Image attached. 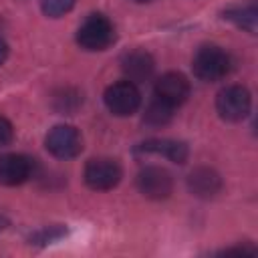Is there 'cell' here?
Returning a JSON list of instances; mask_svg holds the SVG:
<instances>
[{"label":"cell","instance_id":"cell-1","mask_svg":"<svg viewBox=\"0 0 258 258\" xmlns=\"http://www.w3.org/2000/svg\"><path fill=\"white\" fill-rule=\"evenodd\" d=\"M191 69L200 81L216 83V81L230 75L232 56L220 46H202L194 56Z\"/></svg>","mask_w":258,"mask_h":258},{"label":"cell","instance_id":"cell-2","mask_svg":"<svg viewBox=\"0 0 258 258\" xmlns=\"http://www.w3.org/2000/svg\"><path fill=\"white\" fill-rule=\"evenodd\" d=\"M115 40V28L103 14H89L77 30V42L85 50H105Z\"/></svg>","mask_w":258,"mask_h":258},{"label":"cell","instance_id":"cell-3","mask_svg":"<svg viewBox=\"0 0 258 258\" xmlns=\"http://www.w3.org/2000/svg\"><path fill=\"white\" fill-rule=\"evenodd\" d=\"M252 107V97L242 85H228L216 97V111L224 121H242Z\"/></svg>","mask_w":258,"mask_h":258},{"label":"cell","instance_id":"cell-4","mask_svg":"<svg viewBox=\"0 0 258 258\" xmlns=\"http://www.w3.org/2000/svg\"><path fill=\"white\" fill-rule=\"evenodd\" d=\"M103 99H105L107 109L117 117L133 115L141 105V93H139L137 85L127 81V79L109 85Z\"/></svg>","mask_w":258,"mask_h":258},{"label":"cell","instance_id":"cell-5","mask_svg":"<svg viewBox=\"0 0 258 258\" xmlns=\"http://www.w3.org/2000/svg\"><path fill=\"white\" fill-rule=\"evenodd\" d=\"M44 145L50 155L58 159H73L83 151V137L71 125H56L46 133Z\"/></svg>","mask_w":258,"mask_h":258},{"label":"cell","instance_id":"cell-6","mask_svg":"<svg viewBox=\"0 0 258 258\" xmlns=\"http://www.w3.org/2000/svg\"><path fill=\"white\" fill-rule=\"evenodd\" d=\"M121 181V167L115 159L97 157L85 165V183L91 189L107 191L113 189Z\"/></svg>","mask_w":258,"mask_h":258},{"label":"cell","instance_id":"cell-7","mask_svg":"<svg viewBox=\"0 0 258 258\" xmlns=\"http://www.w3.org/2000/svg\"><path fill=\"white\" fill-rule=\"evenodd\" d=\"M137 189L149 200H165L173 189V179L167 169L147 165L137 173Z\"/></svg>","mask_w":258,"mask_h":258},{"label":"cell","instance_id":"cell-8","mask_svg":"<svg viewBox=\"0 0 258 258\" xmlns=\"http://www.w3.org/2000/svg\"><path fill=\"white\" fill-rule=\"evenodd\" d=\"M189 97V81L181 73H165L155 81V99L169 107H179Z\"/></svg>","mask_w":258,"mask_h":258},{"label":"cell","instance_id":"cell-9","mask_svg":"<svg viewBox=\"0 0 258 258\" xmlns=\"http://www.w3.org/2000/svg\"><path fill=\"white\" fill-rule=\"evenodd\" d=\"M34 161L22 153H4L0 155V183L2 185H20L32 177Z\"/></svg>","mask_w":258,"mask_h":258},{"label":"cell","instance_id":"cell-10","mask_svg":"<svg viewBox=\"0 0 258 258\" xmlns=\"http://www.w3.org/2000/svg\"><path fill=\"white\" fill-rule=\"evenodd\" d=\"M153 69H155V62H153L151 54L141 48H133V50L125 52L121 58V71L125 73L127 81H131V83L147 81L153 75Z\"/></svg>","mask_w":258,"mask_h":258},{"label":"cell","instance_id":"cell-11","mask_svg":"<svg viewBox=\"0 0 258 258\" xmlns=\"http://www.w3.org/2000/svg\"><path fill=\"white\" fill-rule=\"evenodd\" d=\"M187 185H189L191 194H196L198 198H212L222 189V179L214 169L198 167L189 173Z\"/></svg>","mask_w":258,"mask_h":258},{"label":"cell","instance_id":"cell-12","mask_svg":"<svg viewBox=\"0 0 258 258\" xmlns=\"http://www.w3.org/2000/svg\"><path fill=\"white\" fill-rule=\"evenodd\" d=\"M137 151L165 155L173 163H183L187 159V147H185V143L173 141V139H147V141H143L137 147Z\"/></svg>","mask_w":258,"mask_h":258},{"label":"cell","instance_id":"cell-13","mask_svg":"<svg viewBox=\"0 0 258 258\" xmlns=\"http://www.w3.org/2000/svg\"><path fill=\"white\" fill-rule=\"evenodd\" d=\"M224 18L232 20L236 26L248 30L250 34L256 32V20H258V10H256V2L250 0L248 4H238V6H230L228 10H224Z\"/></svg>","mask_w":258,"mask_h":258},{"label":"cell","instance_id":"cell-14","mask_svg":"<svg viewBox=\"0 0 258 258\" xmlns=\"http://www.w3.org/2000/svg\"><path fill=\"white\" fill-rule=\"evenodd\" d=\"M173 117V107H169L167 103L159 101V99H153L147 109H145V115H143V121L147 125H153V127H159V125H165L169 123Z\"/></svg>","mask_w":258,"mask_h":258},{"label":"cell","instance_id":"cell-15","mask_svg":"<svg viewBox=\"0 0 258 258\" xmlns=\"http://www.w3.org/2000/svg\"><path fill=\"white\" fill-rule=\"evenodd\" d=\"M38 2H40L42 12L50 18H58L75 6V0H38Z\"/></svg>","mask_w":258,"mask_h":258},{"label":"cell","instance_id":"cell-16","mask_svg":"<svg viewBox=\"0 0 258 258\" xmlns=\"http://www.w3.org/2000/svg\"><path fill=\"white\" fill-rule=\"evenodd\" d=\"M14 137V129H12V123L4 117H0V147L8 145Z\"/></svg>","mask_w":258,"mask_h":258},{"label":"cell","instance_id":"cell-17","mask_svg":"<svg viewBox=\"0 0 258 258\" xmlns=\"http://www.w3.org/2000/svg\"><path fill=\"white\" fill-rule=\"evenodd\" d=\"M6 56H8V44L4 42V38H0V64L6 60Z\"/></svg>","mask_w":258,"mask_h":258},{"label":"cell","instance_id":"cell-18","mask_svg":"<svg viewBox=\"0 0 258 258\" xmlns=\"http://www.w3.org/2000/svg\"><path fill=\"white\" fill-rule=\"evenodd\" d=\"M133 2H137V4H147V2H153V0H133Z\"/></svg>","mask_w":258,"mask_h":258}]
</instances>
